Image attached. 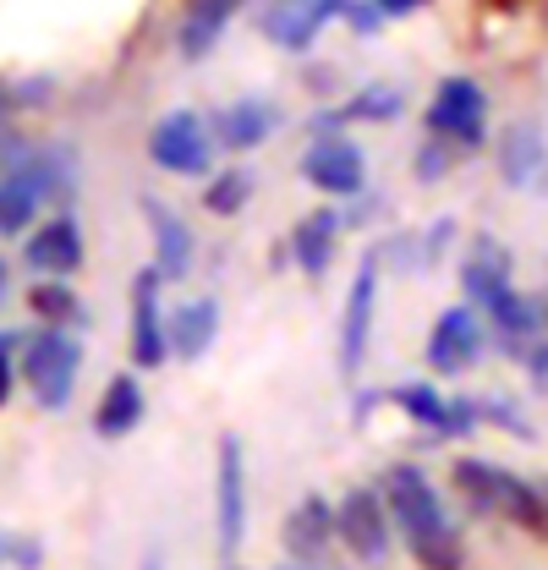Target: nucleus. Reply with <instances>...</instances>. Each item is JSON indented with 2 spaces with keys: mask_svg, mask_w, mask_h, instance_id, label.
<instances>
[{
  "mask_svg": "<svg viewBox=\"0 0 548 570\" xmlns=\"http://www.w3.org/2000/svg\"><path fill=\"white\" fill-rule=\"evenodd\" d=\"M407 538L411 560L422 570H461V543H456V527L444 515V504L433 494V483L417 472V466H395L390 472V504H384Z\"/></svg>",
  "mask_w": 548,
  "mask_h": 570,
  "instance_id": "1",
  "label": "nucleus"
},
{
  "mask_svg": "<svg viewBox=\"0 0 548 570\" xmlns=\"http://www.w3.org/2000/svg\"><path fill=\"white\" fill-rule=\"evenodd\" d=\"M77 373H82V346L61 335V330H39L28 346H22V379L33 390V401L45 412H61L77 390Z\"/></svg>",
  "mask_w": 548,
  "mask_h": 570,
  "instance_id": "2",
  "label": "nucleus"
},
{
  "mask_svg": "<svg viewBox=\"0 0 548 570\" xmlns=\"http://www.w3.org/2000/svg\"><path fill=\"white\" fill-rule=\"evenodd\" d=\"M456 483H461V494H472V504H478V510H493V515L521 521V527H538V521H544V504H538V494H532L516 472H505V466H488V461H461V466H456Z\"/></svg>",
  "mask_w": 548,
  "mask_h": 570,
  "instance_id": "3",
  "label": "nucleus"
},
{
  "mask_svg": "<svg viewBox=\"0 0 548 570\" xmlns=\"http://www.w3.org/2000/svg\"><path fill=\"white\" fill-rule=\"evenodd\" d=\"M214 538H219V554H236L247 538V461H242L236 433H225L214 455Z\"/></svg>",
  "mask_w": 548,
  "mask_h": 570,
  "instance_id": "4",
  "label": "nucleus"
},
{
  "mask_svg": "<svg viewBox=\"0 0 548 570\" xmlns=\"http://www.w3.org/2000/svg\"><path fill=\"white\" fill-rule=\"evenodd\" d=\"M148 159L170 176H204L208 159H214V138H208L204 116L198 110H170L154 121L148 132Z\"/></svg>",
  "mask_w": 548,
  "mask_h": 570,
  "instance_id": "5",
  "label": "nucleus"
},
{
  "mask_svg": "<svg viewBox=\"0 0 548 570\" xmlns=\"http://www.w3.org/2000/svg\"><path fill=\"white\" fill-rule=\"evenodd\" d=\"M335 538H345V549L368 566H379L390 554V510L373 489H351L335 510Z\"/></svg>",
  "mask_w": 548,
  "mask_h": 570,
  "instance_id": "6",
  "label": "nucleus"
},
{
  "mask_svg": "<svg viewBox=\"0 0 548 570\" xmlns=\"http://www.w3.org/2000/svg\"><path fill=\"white\" fill-rule=\"evenodd\" d=\"M482 116H488V99L472 77H444L428 105V127L450 142H482Z\"/></svg>",
  "mask_w": 548,
  "mask_h": 570,
  "instance_id": "7",
  "label": "nucleus"
},
{
  "mask_svg": "<svg viewBox=\"0 0 548 570\" xmlns=\"http://www.w3.org/2000/svg\"><path fill=\"white\" fill-rule=\"evenodd\" d=\"M302 176L319 187V193H362V176H368V165H362V148L345 138H319L307 154H302Z\"/></svg>",
  "mask_w": 548,
  "mask_h": 570,
  "instance_id": "8",
  "label": "nucleus"
},
{
  "mask_svg": "<svg viewBox=\"0 0 548 570\" xmlns=\"http://www.w3.org/2000/svg\"><path fill=\"white\" fill-rule=\"evenodd\" d=\"M159 269H143L133 281V362L137 367H159L165 362V318H159Z\"/></svg>",
  "mask_w": 548,
  "mask_h": 570,
  "instance_id": "9",
  "label": "nucleus"
},
{
  "mask_svg": "<svg viewBox=\"0 0 548 570\" xmlns=\"http://www.w3.org/2000/svg\"><path fill=\"white\" fill-rule=\"evenodd\" d=\"M478 346H482L478 313L472 307H450V313H439V324L428 335V362L439 373H461V367L478 362Z\"/></svg>",
  "mask_w": 548,
  "mask_h": 570,
  "instance_id": "10",
  "label": "nucleus"
},
{
  "mask_svg": "<svg viewBox=\"0 0 548 570\" xmlns=\"http://www.w3.org/2000/svg\"><path fill=\"white\" fill-rule=\"evenodd\" d=\"M373 302H379V264H362V275L345 296L341 318V373H356L368 356V335H373Z\"/></svg>",
  "mask_w": 548,
  "mask_h": 570,
  "instance_id": "11",
  "label": "nucleus"
},
{
  "mask_svg": "<svg viewBox=\"0 0 548 570\" xmlns=\"http://www.w3.org/2000/svg\"><path fill=\"white\" fill-rule=\"evenodd\" d=\"M28 264H33L39 275H50V281H61V275H71V269L82 264V230H77L71 214L39 225V230L28 236Z\"/></svg>",
  "mask_w": 548,
  "mask_h": 570,
  "instance_id": "12",
  "label": "nucleus"
},
{
  "mask_svg": "<svg viewBox=\"0 0 548 570\" xmlns=\"http://www.w3.org/2000/svg\"><path fill=\"white\" fill-rule=\"evenodd\" d=\"M143 214H148V225H154V269H159V281H182L187 264H193V236H187V225L176 219V209H165L159 198H143Z\"/></svg>",
  "mask_w": 548,
  "mask_h": 570,
  "instance_id": "13",
  "label": "nucleus"
},
{
  "mask_svg": "<svg viewBox=\"0 0 548 570\" xmlns=\"http://www.w3.org/2000/svg\"><path fill=\"white\" fill-rule=\"evenodd\" d=\"M330 538H335V510H330L319 494H307L291 515H285V549H291L296 560H319Z\"/></svg>",
  "mask_w": 548,
  "mask_h": 570,
  "instance_id": "14",
  "label": "nucleus"
},
{
  "mask_svg": "<svg viewBox=\"0 0 548 570\" xmlns=\"http://www.w3.org/2000/svg\"><path fill=\"white\" fill-rule=\"evenodd\" d=\"M345 11V0H307V6H285V11H274L270 22H264V33H270L274 45H285V50H307L313 39H319V28Z\"/></svg>",
  "mask_w": 548,
  "mask_h": 570,
  "instance_id": "15",
  "label": "nucleus"
},
{
  "mask_svg": "<svg viewBox=\"0 0 548 570\" xmlns=\"http://www.w3.org/2000/svg\"><path fill=\"white\" fill-rule=\"evenodd\" d=\"M544 159H548L544 132H538L532 121H516V127L499 138V170H505V181H510V187H527V181H538Z\"/></svg>",
  "mask_w": 548,
  "mask_h": 570,
  "instance_id": "16",
  "label": "nucleus"
},
{
  "mask_svg": "<svg viewBox=\"0 0 548 570\" xmlns=\"http://www.w3.org/2000/svg\"><path fill=\"white\" fill-rule=\"evenodd\" d=\"M143 384H137L133 373H121V379H110V390H105V401H99V412H94V433H105V439H127L137 423H143Z\"/></svg>",
  "mask_w": 548,
  "mask_h": 570,
  "instance_id": "17",
  "label": "nucleus"
},
{
  "mask_svg": "<svg viewBox=\"0 0 548 570\" xmlns=\"http://www.w3.org/2000/svg\"><path fill=\"white\" fill-rule=\"evenodd\" d=\"M214 335H219V307L204 296V302L176 307V318H170V330H165V346L193 362V356H204L208 346H214Z\"/></svg>",
  "mask_w": 548,
  "mask_h": 570,
  "instance_id": "18",
  "label": "nucleus"
},
{
  "mask_svg": "<svg viewBox=\"0 0 548 570\" xmlns=\"http://www.w3.org/2000/svg\"><path fill=\"white\" fill-rule=\"evenodd\" d=\"M280 127V110L270 99H236L231 110H219V138L231 148H258Z\"/></svg>",
  "mask_w": 548,
  "mask_h": 570,
  "instance_id": "19",
  "label": "nucleus"
},
{
  "mask_svg": "<svg viewBox=\"0 0 548 570\" xmlns=\"http://www.w3.org/2000/svg\"><path fill=\"white\" fill-rule=\"evenodd\" d=\"M335 230H341V219H335L330 209L307 214V219L296 225L291 253H296V264H302L307 275H324V269H330V258H335Z\"/></svg>",
  "mask_w": 548,
  "mask_h": 570,
  "instance_id": "20",
  "label": "nucleus"
},
{
  "mask_svg": "<svg viewBox=\"0 0 548 570\" xmlns=\"http://www.w3.org/2000/svg\"><path fill=\"white\" fill-rule=\"evenodd\" d=\"M231 11H236V0H193V11H187V22H182V56L187 61H198L214 50V39H219V28L231 22Z\"/></svg>",
  "mask_w": 548,
  "mask_h": 570,
  "instance_id": "21",
  "label": "nucleus"
},
{
  "mask_svg": "<svg viewBox=\"0 0 548 570\" xmlns=\"http://www.w3.org/2000/svg\"><path fill=\"white\" fill-rule=\"evenodd\" d=\"M33 209H39L33 181H22V176H0V230H28Z\"/></svg>",
  "mask_w": 548,
  "mask_h": 570,
  "instance_id": "22",
  "label": "nucleus"
},
{
  "mask_svg": "<svg viewBox=\"0 0 548 570\" xmlns=\"http://www.w3.org/2000/svg\"><path fill=\"white\" fill-rule=\"evenodd\" d=\"M505 269H510V258H505V247H493V242H482L478 247V258L467 264V285H472V296H493V291H505Z\"/></svg>",
  "mask_w": 548,
  "mask_h": 570,
  "instance_id": "23",
  "label": "nucleus"
},
{
  "mask_svg": "<svg viewBox=\"0 0 548 570\" xmlns=\"http://www.w3.org/2000/svg\"><path fill=\"white\" fill-rule=\"evenodd\" d=\"M488 313H493V324H499L505 335H527V330H538V307H532L527 296H516L510 285L488 296Z\"/></svg>",
  "mask_w": 548,
  "mask_h": 570,
  "instance_id": "24",
  "label": "nucleus"
},
{
  "mask_svg": "<svg viewBox=\"0 0 548 570\" xmlns=\"http://www.w3.org/2000/svg\"><path fill=\"white\" fill-rule=\"evenodd\" d=\"M395 401L407 406V417H417L422 428H444L450 433V406L428 390V384H407V390H395Z\"/></svg>",
  "mask_w": 548,
  "mask_h": 570,
  "instance_id": "25",
  "label": "nucleus"
},
{
  "mask_svg": "<svg viewBox=\"0 0 548 570\" xmlns=\"http://www.w3.org/2000/svg\"><path fill=\"white\" fill-rule=\"evenodd\" d=\"M253 198V176L247 170H231V176H214V187L204 193V204L214 214H236L242 204Z\"/></svg>",
  "mask_w": 548,
  "mask_h": 570,
  "instance_id": "26",
  "label": "nucleus"
},
{
  "mask_svg": "<svg viewBox=\"0 0 548 570\" xmlns=\"http://www.w3.org/2000/svg\"><path fill=\"white\" fill-rule=\"evenodd\" d=\"M33 313H39V318H56V324H61V318H82L77 296H71L61 281H45L33 291Z\"/></svg>",
  "mask_w": 548,
  "mask_h": 570,
  "instance_id": "27",
  "label": "nucleus"
},
{
  "mask_svg": "<svg viewBox=\"0 0 548 570\" xmlns=\"http://www.w3.org/2000/svg\"><path fill=\"white\" fill-rule=\"evenodd\" d=\"M395 110H401V94L379 82V88H368V94H356V105H351L345 116H362V121H390Z\"/></svg>",
  "mask_w": 548,
  "mask_h": 570,
  "instance_id": "28",
  "label": "nucleus"
},
{
  "mask_svg": "<svg viewBox=\"0 0 548 570\" xmlns=\"http://www.w3.org/2000/svg\"><path fill=\"white\" fill-rule=\"evenodd\" d=\"M22 341L17 335H0V406H6V395H11V352H17Z\"/></svg>",
  "mask_w": 548,
  "mask_h": 570,
  "instance_id": "29",
  "label": "nucleus"
},
{
  "mask_svg": "<svg viewBox=\"0 0 548 570\" xmlns=\"http://www.w3.org/2000/svg\"><path fill=\"white\" fill-rule=\"evenodd\" d=\"M428 0H373V11L379 17H407V11H422Z\"/></svg>",
  "mask_w": 548,
  "mask_h": 570,
  "instance_id": "30",
  "label": "nucleus"
},
{
  "mask_svg": "<svg viewBox=\"0 0 548 570\" xmlns=\"http://www.w3.org/2000/svg\"><path fill=\"white\" fill-rule=\"evenodd\" d=\"M143 570H165V554H159V549H148V560H143Z\"/></svg>",
  "mask_w": 548,
  "mask_h": 570,
  "instance_id": "31",
  "label": "nucleus"
},
{
  "mask_svg": "<svg viewBox=\"0 0 548 570\" xmlns=\"http://www.w3.org/2000/svg\"><path fill=\"white\" fill-rule=\"evenodd\" d=\"M0 307H6V258H0Z\"/></svg>",
  "mask_w": 548,
  "mask_h": 570,
  "instance_id": "32",
  "label": "nucleus"
},
{
  "mask_svg": "<svg viewBox=\"0 0 548 570\" xmlns=\"http://www.w3.org/2000/svg\"><path fill=\"white\" fill-rule=\"evenodd\" d=\"M6 549H11V538H6V532H0V560H6Z\"/></svg>",
  "mask_w": 548,
  "mask_h": 570,
  "instance_id": "33",
  "label": "nucleus"
},
{
  "mask_svg": "<svg viewBox=\"0 0 548 570\" xmlns=\"http://www.w3.org/2000/svg\"><path fill=\"white\" fill-rule=\"evenodd\" d=\"M291 570H302V566H291Z\"/></svg>",
  "mask_w": 548,
  "mask_h": 570,
  "instance_id": "34",
  "label": "nucleus"
}]
</instances>
